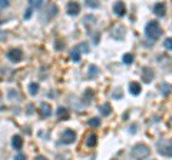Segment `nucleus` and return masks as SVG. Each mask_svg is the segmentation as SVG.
<instances>
[{
	"mask_svg": "<svg viewBox=\"0 0 172 160\" xmlns=\"http://www.w3.org/2000/svg\"><path fill=\"white\" fill-rule=\"evenodd\" d=\"M149 153H150V150L146 144L138 143V144H135L134 147H132V150H131V157L134 160H144L149 156Z\"/></svg>",
	"mask_w": 172,
	"mask_h": 160,
	"instance_id": "1",
	"label": "nucleus"
},
{
	"mask_svg": "<svg viewBox=\"0 0 172 160\" xmlns=\"http://www.w3.org/2000/svg\"><path fill=\"white\" fill-rule=\"evenodd\" d=\"M161 34H162V29L158 22L152 20L145 26V36L149 40H158L161 37Z\"/></svg>",
	"mask_w": 172,
	"mask_h": 160,
	"instance_id": "2",
	"label": "nucleus"
},
{
	"mask_svg": "<svg viewBox=\"0 0 172 160\" xmlns=\"http://www.w3.org/2000/svg\"><path fill=\"white\" fill-rule=\"evenodd\" d=\"M158 152L165 157H172V140L162 139L158 142Z\"/></svg>",
	"mask_w": 172,
	"mask_h": 160,
	"instance_id": "3",
	"label": "nucleus"
},
{
	"mask_svg": "<svg viewBox=\"0 0 172 160\" xmlns=\"http://www.w3.org/2000/svg\"><path fill=\"white\" fill-rule=\"evenodd\" d=\"M22 57H23V52L20 49H10L7 52V59L13 63H17V61L22 60Z\"/></svg>",
	"mask_w": 172,
	"mask_h": 160,
	"instance_id": "4",
	"label": "nucleus"
},
{
	"mask_svg": "<svg viewBox=\"0 0 172 160\" xmlns=\"http://www.w3.org/2000/svg\"><path fill=\"white\" fill-rule=\"evenodd\" d=\"M76 140V133L73 130H64L62 134V143L64 144H72Z\"/></svg>",
	"mask_w": 172,
	"mask_h": 160,
	"instance_id": "5",
	"label": "nucleus"
},
{
	"mask_svg": "<svg viewBox=\"0 0 172 160\" xmlns=\"http://www.w3.org/2000/svg\"><path fill=\"white\" fill-rule=\"evenodd\" d=\"M79 11H81L79 3H76V2H69V3H68V6H66V13H68L69 16H78Z\"/></svg>",
	"mask_w": 172,
	"mask_h": 160,
	"instance_id": "6",
	"label": "nucleus"
},
{
	"mask_svg": "<svg viewBox=\"0 0 172 160\" xmlns=\"http://www.w3.org/2000/svg\"><path fill=\"white\" fill-rule=\"evenodd\" d=\"M154 76H155V73H154V70L150 67H144L142 69V80H144V83H150L154 80Z\"/></svg>",
	"mask_w": 172,
	"mask_h": 160,
	"instance_id": "7",
	"label": "nucleus"
},
{
	"mask_svg": "<svg viewBox=\"0 0 172 160\" xmlns=\"http://www.w3.org/2000/svg\"><path fill=\"white\" fill-rule=\"evenodd\" d=\"M39 110H40V116H42L43 119H48V117L52 115V106L48 105L46 102H43V103H40V106H39Z\"/></svg>",
	"mask_w": 172,
	"mask_h": 160,
	"instance_id": "8",
	"label": "nucleus"
},
{
	"mask_svg": "<svg viewBox=\"0 0 172 160\" xmlns=\"http://www.w3.org/2000/svg\"><path fill=\"white\" fill-rule=\"evenodd\" d=\"M113 13L119 17H124L125 13H126V7L122 2H116L115 5H113Z\"/></svg>",
	"mask_w": 172,
	"mask_h": 160,
	"instance_id": "9",
	"label": "nucleus"
},
{
	"mask_svg": "<svg viewBox=\"0 0 172 160\" xmlns=\"http://www.w3.org/2000/svg\"><path fill=\"white\" fill-rule=\"evenodd\" d=\"M154 13H155L156 16L164 17V16H165V13H167V5H165V3H162V2L156 3V5L154 6Z\"/></svg>",
	"mask_w": 172,
	"mask_h": 160,
	"instance_id": "10",
	"label": "nucleus"
},
{
	"mask_svg": "<svg viewBox=\"0 0 172 160\" xmlns=\"http://www.w3.org/2000/svg\"><path fill=\"white\" fill-rule=\"evenodd\" d=\"M98 143V136L95 133H89L88 136H86V146L88 147H95Z\"/></svg>",
	"mask_w": 172,
	"mask_h": 160,
	"instance_id": "11",
	"label": "nucleus"
},
{
	"mask_svg": "<svg viewBox=\"0 0 172 160\" xmlns=\"http://www.w3.org/2000/svg\"><path fill=\"white\" fill-rule=\"evenodd\" d=\"M12 146L15 147L16 150H20L22 147H23V139H22V136H13V139H12Z\"/></svg>",
	"mask_w": 172,
	"mask_h": 160,
	"instance_id": "12",
	"label": "nucleus"
},
{
	"mask_svg": "<svg viewBox=\"0 0 172 160\" xmlns=\"http://www.w3.org/2000/svg\"><path fill=\"white\" fill-rule=\"evenodd\" d=\"M129 92L134 94V96H138L141 93V84L138 82H132L129 84Z\"/></svg>",
	"mask_w": 172,
	"mask_h": 160,
	"instance_id": "13",
	"label": "nucleus"
},
{
	"mask_svg": "<svg viewBox=\"0 0 172 160\" xmlns=\"http://www.w3.org/2000/svg\"><path fill=\"white\" fill-rule=\"evenodd\" d=\"M99 111H101L102 116H109L112 113V107L109 106V103H105V105H102L99 107Z\"/></svg>",
	"mask_w": 172,
	"mask_h": 160,
	"instance_id": "14",
	"label": "nucleus"
},
{
	"mask_svg": "<svg viewBox=\"0 0 172 160\" xmlns=\"http://www.w3.org/2000/svg\"><path fill=\"white\" fill-rule=\"evenodd\" d=\"M70 59L75 61V63L81 61V52H79V49H78V47H75V49L70 52Z\"/></svg>",
	"mask_w": 172,
	"mask_h": 160,
	"instance_id": "15",
	"label": "nucleus"
},
{
	"mask_svg": "<svg viewBox=\"0 0 172 160\" xmlns=\"http://www.w3.org/2000/svg\"><path fill=\"white\" fill-rule=\"evenodd\" d=\"M171 90H172L171 84H167V83H164V84L161 86V93H162V96H164V97H167V96H169V93H171Z\"/></svg>",
	"mask_w": 172,
	"mask_h": 160,
	"instance_id": "16",
	"label": "nucleus"
},
{
	"mask_svg": "<svg viewBox=\"0 0 172 160\" xmlns=\"http://www.w3.org/2000/svg\"><path fill=\"white\" fill-rule=\"evenodd\" d=\"M29 93L32 94V96H36L39 93V84L38 83H30L29 84Z\"/></svg>",
	"mask_w": 172,
	"mask_h": 160,
	"instance_id": "17",
	"label": "nucleus"
},
{
	"mask_svg": "<svg viewBox=\"0 0 172 160\" xmlns=\"http://www.w3.org/2000/svg\"><path fill=\"white\" fill-rule=\"evenodd\" d=\"M122 60H124L125 64H131V63H134V55L132 53H125L122 56Z\"/></svg>",
	"mask_w": 172,
	"mask_h": 160,
	"instance_id": "18",
	"label": "nucleus"
},
{
	"mask_svg": "<svg viewBox=\"0 0 172 160\" xmlns=\"http://www.w3.org/2000/svg\"><path fill=\"white\" fill-rule=\"evenodd\" d=\"M88 124L95 129V127H99V126H101V120H99L98 117H92V119H89V120H88Z\"/></svg>",
	"mask_w": 172,
	"mask_h": 160,
	"instance_id": "19",
	"label": "nucleus"
},
{
	"mask_svg": "<svg viewBox=\"0 0 172 160\" xmlns=\"http://www.w3.org/2000/svg\"><path fill=\"white\" fill-rule=\"evenodd\" d=\"M58 117L59 119H68V109L66 107H59L58 109Z\"/></svg>",
	"mask_w": 172,
	"mask_h": 160,
	"instance_id": "20",
	"label": "nucleus"
},
{
	"mask_svg": "<svg viewBox=\"0 0 172 160\" xmlns=\"http://www.w3.org/2000/svg\"><path fill=\"white\" fill-rule=\"evenodd\" d=\"M78 49H79L81 53H89V46H88L86 42H82V43L78 46Z\"/></svg>",
	"mask_w": 172,
	"mask_h": 160,
	"instance_id": "21",
	"label": "nucleus"
},
{
	"mask_svg": "<svg viewBox=\"0 0 172 160\" xmlns=\"http://www.w3.org/2000/svg\"><path fill=\"white\" fill-rule=\"evenodd\" d=\"M98 70H99V69H98L95 64H91V66H89V77H95L98 73H99Z\"/></svg>",
	"mask_w": 172,
	"mask_h": 160,
	"instance_id": "22",
	"label": "nucleus"
},
{
	"mask_svg": "<svg viewBox=\"0 0 172 160\" xmlns=\"http://www.w3.org/2000/svg\"><path fill=\"white\" fill-rule=\"evenodd\" d=\"M86 3V6H89V7H93V9H98V7H99V3H98V2H93V0H88V2H85Z\"/></svg>",
	"mask_w": 172,
	"mask_h": 160,
	"instance_id": "23",
	"label": "nucleus"
},
{
	"mask_svg": "<svg viewBox=\"0 0 172 160\" xmlns=\"http://www.w3.org/2000/svg\"><path fill=\"white\" fill-rule=\"evenodd\" d=\"M164 46H165L168 50H172V37H168V39L164 42Z\"/></svg>",
	"mask_w": 172,
	"mask_h": 160,
	"instance_id": "24",
	"label": "nucleus"
},
{
	"mask_svg": "<svg viewBox=\"0 0 172 160\" xmlns=\"http://www.w3.org/2000/svg\"><path fill=\"white\" fill-rule=\"evenodd\" d=\"M42 6V2H39V0H32L30 2V7H40Z\"/></svg>",
	"mask_w": 172,
	"mask_h": 160,
	"instance_id": "25",
	"label": "nucleus"
},
{
	"mask_svg": "<svg viewBox=\"0 0 172 160\" xmlns=\"http://www.w3.org/2000/svg\"><path fill=\"white\" fill-rule=\"evenodd\" d=\"M86 97H88V100H91L92 97H93V92H92L91 89H88V90L85 92V99Z\"/></svg>",
	"mask_w": 172,
	"mask_h": 160,
	"instance_id": "26",
	"label": "nucleus"
},
{
	"mask_svg": "<svg viewBox=\"0 0 172 160\" xmlns=\"http://www.w3.org/2000/svg\"><path fill=\"white\" fill-rule=\"evenodd\" d=\"M32 7H27V10H26V13H25V19H30L32 17Z\"/></svg>",
	"mask_w": 172,
	"mask_h": 160,
	"instance_id": "27",
	"label": "nucleus"
},
{
	"mask_svg": "<svg viewBox=\"0 0 172 160\" xmlns=\"http://www.w3.org/2000/svg\"><path fill=\"white\" fill-rule=\"evenodd\" d=\"M15 160H26V156L23 155V153H17V155L15 156Z\"/></svg>",
	"mask_w": 172,
	"mask_h": 160,
	"instance_id": "28",
	"label": "nucleus"
},
{
	"mask_svg": "<svg viewBox=\"0 0 172 160\" xmlns=\"http://www.w3.org/2000/svg\"><path fill=\"white\" fill-rule=\"evenodd\" d=\"M64 47V43H60V40H56V50H62Z\"/></svg>",
	"mask_w": 172,
	"mask_h": 160,
	"instance_id": "29",
	"label": "nucleus"
},
{
	"mask_svg": "<svg viewBox=\"0 0 172 160\" xmlns=\"http://www.w3.org/2000/svg\"><path fill=\"white\" fill-rule=\"evenodd\" d=\"M9 6V2L7 0H0V9H5Z\"/></svg>",
	"mask_w": 172,
	"mask_h": 160,
	"instance_id": "30",
	"label": "nucleus"
},
{
	"mask_svg": "<svg viewBox=\"0 0 172 160\" xmlns=\"http://www.w3.org/2000/svg\"><path fill=\"white\" fill-rule=\"evenodd\" d=\"M35 160H48V159H46V157H43V156H38Z\"/></svg>",
	"mask_w": 172,
	"mask_h": 160,
	"instance_id": "31",
	"label": "nucleus"
},
{
	"mask_svg": "<svg viewBox=\"0 0 172 160\" xmlns=\"http://www.w3.org/2000/svg\"><path fill=\"white\" fill-rule=\"evenodd\" d=\"M27 111H30V113H32V111H33V106H29V107H27Z\"/></svg>",
	"mask_w": 172,
	"mask_h": 160,
	"instance_id": "32",
	"label": "nucleus"
},
{
	"mask_svg": "<svg viewBox=\"0 0 172 160\" xmlns=\"http://www.w3.org/2000/svg\"><path fill=\"white\" fill-rule=\"evenodd\" d=\"M171 126H172V117H171Z\"/></svg>",
	"mask_w": 172,
	"mask_h": 160,
	"instance_id": "33",
	"label": "nucleus"
}]
</instances>
